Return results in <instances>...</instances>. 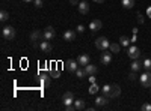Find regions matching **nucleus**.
Wrapping results in <instances>:
<instances>
[{
    "instance_id": "b1692460",
    "label": "nucleus",
    "mask_w": 151,
    "mask_h": 111,
    "mask_svg": "<svg viewBox=\"0 0 151 111\" xmlns=\"http://www.w3.org/2000/svg\"><path fill=\"white\" fill-rule=\"evenodd\" d=\"M76 75H77V78H85V77H88V74L85 69H77L76 71Z\"/></svg>"
},
{
    "instance_id": "aec40b11",
    "label": "nucleus",
    "mask_w": 151,
    "mask_h": 111,
    "mask_svg": "<svg viewBox=\"0 0 151 111\" xmlns=\"http://www.w3.org/2000/svg\"><path fill=\"white\" fill-rule=\"evenodd\" d=\"M74 107L77 108V110H85L86 105H85V101L83 99H77V101H74Z\"/></svg>"
},
{
    "instance_id": "9b49d317",
    "label": "nucleus",
    "mask_w": 151,
    "mask_h": 111,
    "mask_svg": "<svg viewBox=\"0 0 151 111\" xmlns=\"http://www.w3.org/2000/svg\"><path fill=\"white\" fill-rule=\"evenodd\" d=\"M107 99H109V98H107L106 95H101V96H97V99H95V105H97V107H104V105H106V104L109 102Z\"/></svg>"
},
{
    "instance_id": "a878e982",
    "label": "nucleus",
    "mask_w": 151,
    "mask_h": 111,
    "mask_svg": "<svg viewBox=\"0 0 151 111\" xmlns=\"http://www.w3.org/2000/svg\"><path fill=\"white\" fill-rule=\"evenodd\" d=\"M50 77H52V78H59V77H60V72L53 68L52 71H50Z\"/></svg>"
},
{
    "instance_id": "58836bf2",
    "label": "nucleus",
    "mask_w": 151,
    "mask_h": 111,
    "mask_svg": "<svg viewBox=\"0 0 151 111\" xmlns=\"http://www.w3.org/2000/svg\"><path fill=\"white\" fill-rule=\"evenodd\" d=\"M89 81H91V84H92V83H95V77H94V75H91V77H89Z\"/></svg>"
},
{
    "instance_id": "423d86ee",
    "label": "nucleus",
    "mask_w": 151,
    "mask_h": 111,
    "mask_svg": "<svg viewBox=\"0 0 151 111\" xmlns=\"http://www.w3.org/2000/svg\"><path fill=\"white\" fill-rule=\"evenodd\" d=\"M127 54H129V57H130L132 60H134V59H139V57H141V50H139L137 47H129Z\"/></svg>"
},
{
    "instance_id": "39448f33",
    "label": "nucleus",
    "mask_w": 151,
    "mask_h": 111,
    "mask_svg": "<svg viewBox=\"0 0 151 111\" xmlns=\"http://www.w3.org/2000/svg\"><path fill=\"white\" fill-rule=\"evenodd\" d=\"M79 62L77 60H67L65 62V69L67 71H70V72H76V71H77L79 69Z\"/></svg>"
},
{
    "instance_id": "c85d7f7f",
    "label": "nucleus",
    "mask_w": 151,
    "mask_h": 111,
    "mask_svg": "<svg viewBox=\"0 0 151 111\" xmlns=\"http://www.w3.org/2000/svg\"><path fill=\"white\" fill-rule=\"evenodd\" d=\"M137 23H139V24H144L145 23V17L141 14V12H137Z\"/></svg>"
},
{
    "instance_id": "412c9836",
    "label": "nucleus",
    "mask_w": 151,
    "mask_h": 111,
    "mask_svg": "<svg viewBox=\"0 0 151 111\" xmlns=\"http://www.w3.org/2000/svg\"><path fill=\"white\" fill-rule=\"evenodd\" d=\"M122 6L125 8V9H132L133 6H134V0H122Z\"/></svg>"
},
{
    "instance_id": "1a4fd4ad",
    "label": "nucleus",
    "mask_w": 151,
    "mask_h": 111,
    "mask_svg": "<svg viewBox=\"0 0 151 111\" xmlns=\"http://www.w3.org/2000/svg\"><path fill=\"white\" fill-rule=\"evenodd\" d=\"M77 62H79V65L80 66H86V65H89V62H91V59H89V56L88 54H80L79 57H77Z\"/></svg>"
},
{
    "instance_id": "6e6552de",
    "label": "nucleus",
    "mask_w": 151,
    "mask_h": 111,
    "mask_svg": "<svg viewBox=\"0 0 151 111\" xmlns=\"http://www.w3.org/2000/svg\"><path fill=\"white\" fill-rule=\"evenodd\" d=\"M121 95V87L116 84H110V96L109 98H118Z\"/></svg>"
},
{
    "instance_id": "c9c22d12",
    "label": "nucleus",
    "mask_w": 151,
    "mask_h": 111,
    "mask_svg": "<svg viewBox=\"0 0 151 111\" xmlns=\"http://www.w3.org/2000/svg\"><path fill=\"white\" fill-rule=\"evenodd\" d=\"M76 30H77L79 33H83V30H85V27H83V24H79V26L76 27Z\"/></svg>"
},
{
    "instance_id": "7ed1b4c3",
    "label": "nucleus",
    "mask_w": 151,
    "mask_h": 111,
    "mask_svg": "<svg viewBox=\"0 0 151 111\" xmlns=\"http://www.w3.org/2000/svg\"><path fill=\"white\" fill-rule=\"evenodd\" d=\"M139 81H141V84L144 86V87H151V71L144 72L139 77Z\"/></svg>"
},
{
    "instance_id": "72a5a7b5",
    "label": "nucleus",
    "mask_w": 151,
    "mask_h": 111,
    "mask_svg": "<svg viewBox=\"0 0 151 111\" xmlns=\"http://www.w3.org/2000/svg\"><path fill=\"white\" fill-rule=\"evenodd\" d=\"M65 110H67V111H77V108L74 107V104H71V105H65Z\"/></svg>"
},
{
    "instance_id": "5701e85b",
    "label": "nucleus",
    "mask_w": 151,
    "mask_h": 111,
    "mask_svg": "<svg viewBox=\"0 0 151 111\" xmlns=\"http://www.w3.org/2000/svg\"><path fill=\"white\" fill-rule=\"evenodd\" d=\"M98 90H100V87L97 86V83H92L91 87H89V93L91 95H95V93H98Z\"/></svg>"
},
{
    "instance_id": "20e7f679",
    "label": "nucleus",
    "mask_w": 151,
    "mask_h": 111,
    "mask_svg": "<svg viewBox=\"0 0 151 111\" xmlns=\"http://www.w3.org/2000/svg\"><path fill=\"white\" fill-rule=\"evenodd\" d=\"M55 36H56V32H55V29H53L52 26L45 27V30L42 32V39H45V41H52V39H55Z\"/></svg>"
},
{
    "instance_id": "393cba45",
    "label": "nucleus",
    "mask_w": 151,
    "mask_h": 111,
    "mask_svg": "<svg viewBox=\"0 0 151 111\" xmlns=\"http://www.w3.org/2000/svg\"><path fill=\"white\" fill-rule=\"evenodd\" d=\"M8 18H9V12L3 9L2 12H0V20H2V21H6Z\"/></svg>"
},
{
    "instance_id": "ea45409f",
    "label": "nucleus",
    "mask_w": 151,
    "mask_h": 111,
    "mask_svg": "<svg viewBox=\"0 0 151 111\" xmlns=\"http://www.w3.org/2000/svg\"><path fill=\"white\" fill-rule=\"evenodd\" d=\"M94 2H95V3H104L106 0H94Z\"/></svg>"
},
{
    "instance_id": "2eb2a0df",
    "label": "nucleus",
    "mask_w": 151,
    "mask_h": 111,
    "mask_svg": "<svg viewBox=\"0 0 151 111\" xmlns=\"http://www.w3.org/2000/svg\"><path fill=\"white\" fill-rule=\"evenodd\" d=\"M50 78H52V77H50V74H48V75H44V74H42V75H40V83H41V86H42V87H48V86H50Z\"/></svg>"
},
{
    "instance_id": "e433bc0d",
    "label": "nucleus",
    "mask_w": 151,
    "mask_h": 111,
    "mask_svg": "<svg viewBox=\"0 0 151 111\" xmlns=\"http://www.w3.org/2000/svg\"><path fill=\"white\" fill-rule=\"evenodd\" d=\"M70 3H71V5H74V6H79V3H80V2H79V0H70Z\"/></svg>"
},
{
    "instance_id": "0eeeda50",
    "label": "nucleus",
    "mask_w": 151,
    "mask_h": 111,
    "mask_svg": "<svg viewBox=\"0 0 151 111\" xmlns=\"http://www.w3.org/2000/svg\"><path fill=\"white\" fill-rule=\"evenodd\" d=\"M130 68H132V71H134V72H137V71H141V69L144 68V62H141L139 59H134V60L132 62V65H130Z\"/></svg>"
},
{
    "instance_id": "a19ab883",
    "label": "nucleus",
    "mask_w": 151,
    "mask_h": 111,
    "mask_svg": "<svg viewBox=\"0 0 151 111\" xmlns=\"http://www.w3.org/2000/svg\"><path fill=\"white\" fill-rule=\"evenodd\" d=\"M23 2H26V3H30V2H33V0H23Z\"/></svg>"
},
{
    "instance_id": "7c9ffc66",
    "label": "nucleus",
    "mask_w": 151,
    "mask_h": 111,
    "mask_svg": "<svg viewBox=\"0 0 151 111\" xmlns=\"http://www.w3.org/2000/svg\"><path fill=\"white\" fill-rule=\"evenodd\" d=\"M64 104H65V105L74 104V98H64Z\"/></svg>"
},
{
    "instance_id": "dca6fc26",
    "label": "nucleus",
    "mask_w": 151,
    "mask_h": 111,
    "mask_svg": "<svg viewBox=\"0 0 151 111\" xmlns=\"http://www.w3.org/2000/svg\"><path fill=\"white\" fill-rule=\"evenodd\" d=\"M100 62H101L103 65H109L112 62V54L110 53H103L101 57H100Z\"/></svg>"
},
{
    "instance_id": "cd10ccee",
    "label": "nucleus",
    "mask_w": 151,
    "mask_h": 111,
    "mask_svg": "<svg viewBox=\"0 0 151 111\" xmlns=\"http://www.w3.org/2000/svg\"><path fill=\"white\" fill-rule=\"evenodd\" d=\"M101 92H103V95H106V96L109 98V96H110V86L106 84L104 87H101Z\"/></svg>"
},
{
    "instance_id": "9d476101",
    "label": "nucleus",
    "mask_w": 151,
    "mask_h": 111,
    "mask_svg": "<svg viewBox=\"0 0 151 111\" xmlns=\"http://www.w3.org/2000/svg\"><path fill=\"white\" fill-rule=\"evenodd\" d=\"M101 27H103V23L100 21V20H94V21H91V24H89V29L92 30V33H94V32H98Z\"/></svg>"
},
{
    "instance_id": "f03ea898",
    "label": "nucleus",
    "mask_w": 151,
    "mask_h": 111,
    "mask_svg": "<svg viewBox=\"0 0 151 111\" xmlns=\"http://www.w3.org/2000/svg\"><path fill=\"white\" fill-rule=\"evenodd\" d=\"M95 47L98 48V50H101V51H106L107 48L110 47V42H109L107 38L101 36V38H97V39H95Z\"/></svg>"
},
{
    "instance_id": "4468645a",
    "label": "nucleus",
    "mask_w": 151,
    "mask_h": 111,
    "mask_svg": "<svg viewBox=\"0 0 151 111\" xmlns=\"http://www.w3.org/2000/svg\"><path fill=\"white\" fill-rule=\"evenodd\" d=\"M77 8H79V12H80L82 15H85V14H88V12H89V5H88L85 0H82Z\"/></svg>"
},
{
    "instance_id": "6ab92c4d",
    "label": "nucleus",
    "mask_w": 151,
    "mask_h": 111,
    "mask_svg": "<svg viewBox=\"0 0 151 111\" xmlns=\"http://www.w3.org/2000/svg\"><path fill=\"white\" fill-rule=\"evenodd\" d=\"M109 50H110V53H119V51H121V44H118V42L110 44Z\"/></svg>"
},
{
    "instance_id": "f257e3e1",
    "label": "nucleus",
    "mask_w": 151,
    "mask_h": 111,
    "mask_svg": "<svg viewBox=\"0 0 151 111\" xmlns=\"http://www.w3.org/2000/svg\"><path fill=\"white\" fill-rule=\"evenodd\" d=\"M2 38L5 41H12V39L15 38V29L11 27V26H5L2 29Z\"/></svg>"
},
{
    "instance_id": "4c0bfd02",
    "label": "nucleus",
    "mask_w": 151,
    "mask_h": 111,
    "mask_svg": "<svg viewBox=\"0 0 151 111\" xmlns=\"http://www.w3.org/2000/svg\"><path fill=\"white\" fill-rule=\"evenodd\" d=\"M147 15H148V17H150V18H151V6H150V8H148V9H147Z\"/></svg>"
},
{
    "instance_id": "f8f14e48",
    "label": "nucleus",
    "mask_w": 151,
    "mask_h": 111,
    "mask_svg": "<svg viewBox=\"0 0 151 111\" xmlns=\"http://www.w3.org/2000/svg\"><path fill=\"white\" fill-rule=\"evenodd\" d=\"M40 50H41L42 53H50V51H52V44L44 39V41L40 44Z\"/></svg>"
},
{
    "instance_id": "a211bd4d",
    "label": "nucleus",
    "mask_w": 151,
    "mask_h": 111,
    "mask_svg": "<svg viewBox=\"0 0 151 111\" xmlns=\"http://www.w3.org/2000/svg\"><path fill=\"white\" fill-rule=\"evenodd\" d=\"M42 38V33L40 32V30H35V32H32V35H30V39H32V42H38Z\"/></svg>"
},
{
    "instance_id": "f3484780",
    "label": "nucleus",
    "mask_w": 151,
    "mask_h": 111,
    "mask_svg": "<svg viewBox=\"0 0 151 111\" xmlns=\"http://www.w3.org/2000/svg\"><path fill=\"white\" fill-rule=\"evenodd\" d=\"M85 71H86V74H88V77L95 75V74H97V66L89 63V65H86V66H85Z\"/></svg>"
},
{
    "instance_id": "4be33fe9",
    "label": "nucleus",
    "mask_w": 151,
    "mask_h": 111,
    "mask_svg": "<svg viewBox=\"0 0 151 111\" xmlns=\"http://www.w3.org/2000/svg\"><path fill=\"white\" fill-rule=\"evenodd\" d=\"M119 44H121L122 47H129V44H130V39L127 38V36H121V38H119Z\"/></svg>"
},
{
    "instance_id": "bb28decb",
    "label": "nucleus",
    "mask_w": 151,
    "mask_h": 111,
    "mask_svg": "<svg viewBox=\"0 0 151 111\" xmlns=\"http://www.w3.org/2000/svg\"><path fill=\"white\" fill-rule=\"evenodd\" d=\"M144 69L145 71H151V59H145L144 60Z\"/></svg>"
},
{
    "instance_id": "ddd939ff",
    "label": "nucleus",
    "mask_w": 151,
    "mask_h": 111,
    "mask_svg": "<svg viewBox=\"0 0 151 111\" xmlns=\"http://www.w3.org/2000/svg\"><path fill=\"white\" fill-rule=\"evenodd\" d=\"M74 39H76V32H74V30H67V32H64V41L73 42Z\"/></svg>"
},
{
    "instance_id": "c756f323",
    "label": "nucleus",
    "mask_w": 151,
    "mask_h": 111,
    "mask_svg": "<svg viewBox=\"0 0 151 111\" xmlns=\"http://www.w3.org/2000/svg\"><path fill=\"white\" fill-rule=\"evenodd\" d=\"M33 5H35V8H38V9H40V8H42L44 2H42V0H33Z\"/></svg>"
},
{
    "instance_id": "2f4dec72",
    "label": "nucleus",
    "mask_w": 151,
    "mask_h": 111,
    "mask_svg": "<svg viewBox=\"0 0 151 111\" xmlns=\"http://www.w3.org/2000/svg\"><path fill=\"white\" fill-rule=\"evenodd\" d=\"M141 110H142V111H151V105H150V104H142Z\"/></svg>"
},
{
    "instance_id": "473e14b6",
    "label": "nucleus",
    "mask_w": 151,
    "mask_h": 111,
    "mask_svg": "<svg viewBox=\"0 0 151 111\" xmlns=\"http://www.w3.org/2000/svg\"><path fill=\"white\" fill-rule=\"evenodd\" d=\"M64 98H74V93L68 90V92H65L64 95H62V99H64Z\"/></svg>"
},
{
    "instance_id": "f704fd0d",
    "label": "nucleus",
    "mask_w": 151,
    "mask_h": 111,
    "mask_svg": "<svg viewBox=\"0 0 151 111\" xmlns=\"http://www.w3.org/2000/svg\"><path fill=\"white\" fill-rule=\"evenodd\" d=\"M136 78H137V75H136V72H134V71H132V72H130V75H129V80L134 81Z\"/></svg>"
}]
</instances>
